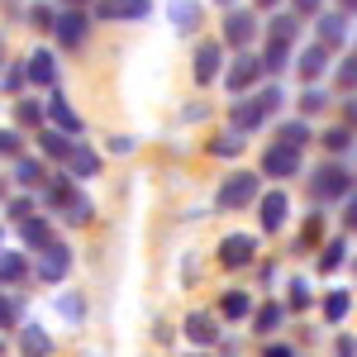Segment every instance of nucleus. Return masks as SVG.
<instances>
[{"label":"nucleus","instance_id":"1","mask_svg":"<svg viewBox=\"0 0 357 357\" xmlns=\"http://www.w3.org/2000/svg\"><path fill=\"white\" fill-rule=\"evenodd\" d=\"M276 105H281V91L267 86V91H257V96L238 100V105L229 110V119H234V129H238V134H252V129H262V124L276 114Z\"/></svg>","mask_w":357,"mask_h":357},{"label":"nucleus","instance_id":"2","mask_svg":"<svg viewBox=\"0 0 357 357\" xmlns=\"http://www.w3.org/2000/svg\"><path fill=\"white\" fill-rule=\"evenodd\" d=\"M248 200H257V176L252 172H234L220 186V210H243Z\"/></svg>","mask_w":357,"mask_h":357},{"label":"nucleus","instance_id":"3","mask_svg":"<svg viewBox=\"0 0 357 357\" xmlns=\"http://www.w3.org/2000/svg\"><path fill=\"white\" fill-rule=\"evenodd\" d=\"M48 200H53V205H57V210H62V215H67L72 224H91V200H86V195L77 191V186L57 181L53 191H48Z\"/></svg>","mask_w":357,"mask_h":357},{"label":"nucleus","instance_id":"4","mask_svg":"<svg viewBox=\"0 0 357 357\" xmlns=\"http://www.w3.org/2000/svg\"><path fill=\"white\" fill-rule=\"evenodd\" d=\"M33 257H38V276H43V281H62V276L72 272V248L57 243V238L48 248H38Z\"/></svg>","mask_w":357,"mask_h":357},{"label":"nucleus","instance_id":"5","mask_svg":"<svg viewBox=\"0 0 357 357\" xmlns=\"http://www.w3.org/2000/svg\"><path fill=\"white\" fill-rule=\"evenodd\" d=\"M252 33H257V15H252V10H229V15H224V38L220 43H229V48H248Z\"/></svg>","mask_w":357,"mask_h":357},{"label":"nucleus","instance_id":"6","mask_svg":"<svg viewBox=\"0 0 357 357\" xmlns=\"http://www.w3.org/2000/svg\"><path fill=\"white\" fill-rule=\"evenodd\" d=\"M348 191H353V176L338 162H324L314 172V195H319V200H338V195H348Z\"/></svg>","mask_w":357,"mask_h":357},{"label":"nucleus","instance_id":"7","mask_svg":"<svg viewBox=\"0 0 357 357\" xmlns=\"http://www.w3.org/2000/svg\"><path fill=\"white\" fill-rule=\"evenodd\" d=\"M262 172H267V176H296V172H301V148L272 143V148L262 153Z\"/></svg>","mask_w":357,"mask_h":357},{"label":"nucleus","instance_id":"8","mask_svg":"<svg viewBox=\"0 0 357 357\" xmlns=\"http://www.w3.org/2000/svg\"><path fill=\"white\" fill-rule=\"evenodd\" d=\"M220 62H224V43H220V38L200 43V48H195V82L210 86L215 77H220Z\"/></svg>","mask_w":357,"mask_h":357},{"label":"nucleus","instance_id":"9","mask_svg":"<svg viewBox=\"0 0 357 357\" xmlns=\"http://www.w3.org/2000/svg\"><path fill=\"white\" fill-rule=\"evenodd\" d=\"M53 33L62 48H77L86 38V15L82 10H62V15H53Z\"/></svg>","mask_w":357,"mask_h":357},{"label":"nucleus","instance_id":"10","mask_svg":"<svg viewBox=\"0 0 357 357\" xmlns=\"http://www.w3.org/2000/svg\"><path fill=\"white\" fill-rule=\"evenodd\" d=\"M252 252H257V238H252V234H229L220 243V262L224 267H248Z\"/></svg>","mask_w":357,"mask_h":357},{"label":"nucleus","instance_id":"11","mask_svg":"<svg viewBox=\"0 0 357 357\" xmlns=\"http://www.w3.org/2000/svg\"><path fill=\"white\" fill-rule=\"evenodd\" d=\"M148 10H153V0H100L96 5L100 20H148Z\"/></svg>","mask_w":357,"mask_h":357},{"label":"nucleus","instance_id":"12","mask_svg":"<svg viewBox=\"0 0 357 357\" xmlns=\"http://www.w3.org/2000/svg\"><path fill=\"white\" fill-rule=\"evenodd\" d=\"M296 72H301V82H319V77L329 72V48H324V43H310V48L296 57Z\"/></svg>","mask_w":357,"mask_h":357},{"label":"nucleus","instance_id":"13","mask_svg":"<svg viewBox=\"0 0 357 357\" xmlns=\"http://www.w3.org/2000/svg\"><path fill=\"white\" fill-rule=\"evenodd\" d=\"M62 162H67V172H72V176H77V181H91V176H96V172H100V158H96V153H91V148H86V143H72V148H67V158H62Z\"/></svg>","mask_w":357,"mask_h":357},{"label":"nucleus","instance_id":"14","mask_svg":"<svg viewBox=\"0 0 357 357\" xmlns=\"http://www.w3.org/2000/svg\"><path fill=\"white\" fill-rule=\"evenodd\" d=\"M262 77V57H252V53H243L234 67H229V77H224V86L229 91H248V86Z\"/></svg>","mask_w":357,"mask_h":357},{"label":"nucleus","instance_id":"15","mask_svg":"<svg viewBox=\"0 0 357 357\" xmlns=\"http://www.w3.org/2000/svg\"><path fill=\"white\" fill-rule=\"evenodd\" d=\"M24 82H33V86H53V82H57V62H53V53H48V48L29 53V62H24Z\"/></svg>","mask_w":357,"mask_h":357},{"label":"nucleus","instance_id":"16","mask_svg":"<svg viewBox=\"0 0 357 357\" xmlns=\"http://www.w3.org/2000/svg\"><path fill=\"white\" fill-rule=\"evenodd\" d=\"M319 43H324V48L348 43V15H338V10H319Z\"/></svg>","mask_w":357,"mask_h":357},{"label":"nucleus","instance_id":"17","mask_svg":"<svg viewBox=\"0 0 357 357\" xmlns=\"http://www.w3.org/2000/svg\"><path fill=\"white\" fill-rule=\"evenodd\" d=\"M48 119L57 124V134H82V114L72 110L62 96H53V100H48Z\"/></svg>","mask_w":357,"mask_h":357},{"label":"nucleus","instance_id":"18","mask_svg":"<svg viewBox=\"0 0 357 357\" xmlns=\"http://www.w3.org/2000/svg\"><path fill=\"white\" fill-rule=\"evenodd\" d=\"M257 215H262V229H267V234L281 229V224H286V195L267 191V195H262V205H257Z\"/></svg>","mask_w":357,"mask_h":357},{"label":"nucleus","instance_id":"19","mask_svg":"<svg viewBox=\"0 0 357 357\" xmlns=\"http://www.w3.org/2000/svg\"><path fill=\"white\" fill-rule=\"evenodd\" d=\"M186 338L205 348V343H215V338H220V329H215V319H210V314H186Z\"/></svg>","mask_w":357,"mask_h":357},{"label":"nucleus","instance_id":"20","mask_svg":"<svg viewBox=\"0 0 357 357\" xmlns=\"http://www.w3.org/2000/svg\"><path fill=\"white\" fill-rule=\"evenodd\" d=\"M296 33H301V20L296 15H276L272 24H267V38L272 43H296Z\"/></svg>","mask_w":357,"mask_h":357},{"label":"nucleus","instance_id":"21","mask_svg":"<svg viewBox=\"0 0 357 357\" xmlns=\"http://www.w3.org/2000/svg\"><path fill=\"white\" fill-rule=\"evenodd\" d=\"M43 176H48V167L38 162V158H20L15 162V181L20 186H43Z\"/></svg>","mask_w":357,"mask_h":357},{"label":"nucleus","instance_id":"22","mask_svg":"<svg viewBox=\"0 0 357 357\" xmlns=\"http://www.w3.org/2000/svg\"><path fill=\"white\" fill-rule=\"evenodd\" d=\"M291 62V43H272L267 38V53H262V72H286Z\"/></svg>","mask_w":357,"mask_h":357},{"label":"nucleus","instance_id":"23","mask_svg":"<svg viewBox=\"0 0 357 357\" xmlns=\"http://www.w3.org/2000/svg\"><path fill=\"white\" fill-rule=\"evenodd\" d=\"M20 343H24V353H29V357H48V353H53V343H48V333L38 329V324H29Z\"/></svg>","mask_w":357,"mask_h":357},{"label":"nucleus","instance_id":"24","mask_svg":"<svg viewBox=\"0 0 357 357\" xmlns=\"http://www.w3.org/2000/svg\"><path fill=\"white\" fill-rule=\"evenodd\" d=\"M167 15H172V24H176V29H195V24H200V10H195L191 0H172Z\"/></svg>","mask_w":357,"mask_h":357},{"label":"nucleus","instance_id":"25","mask_svg":"<svg viewBox=\"0 0 357 357\" xmlns=\"http://www.w3.org/2000/svg\"><path fill=\"white\" fill-rule=\"evenodd\" d=\"M24 243L33 248V252H38V248H48V243H53L48 224H43V220H24Z\"/></svg>","mask_w":357,"mask_h":357},{"label":"nucleus","instance_id":"26","mask_svg":"<svg viewBox=\"0 0 357 357\" xmlns=\"http://www.w3.org/2000/svg\"><path fill=\"white\" fill-rule=\"evenodd\" d=\"M29 267H24V257L20 252H0V281H20Z\"/></svg>","mask_w":357,"mask_h":357},{"label":"nucleus","instance_id":"27","mask_svg":"<svg viewBox=\"0 0 357 357\" xmlns=\"http://www.w3.org/2000/svg\"><path fill=\"white\" fill-rule=\"evenodd\" d=\"M281 143L286 148H305L310 143V129H305L301 119H291V124H281Z\"/></svg>","mask_w":357,"mask_h":357},{"label":"nucleus","instance_id":"28","mask_svg":"<svg viewBox=\"0 0 357 357\" xmlns=\"http://www.w3.org/2000/svg\"><path fill=\"white\" fill-rule=\"evenodd\" d=\"M348 257V243L343 238H333V243H324V257H319V272H333L338 262Z\"/></svg>","mask_w":357,"mask_h":357},{"label":"nucleus","instance_id":"29","mask_svg":"<svg viewBox=\"0 0 357 357\" xmlns=\"http://www.w3.org/2000/svg\"><path fill=\"white\" fill-rule=\"evenodd\" d=\"M248 314V296L243 291H224V319H243Z\"/></svg>","mask_w":357,"mask_h":357},{"label":"nucleus","instance_id":"30","mask_svg":"<svg viewBox=\"0 0 357 357\" xmlns=\"http://www.w3.org/2000/svg\"><path fill=\"white\" fill-rule=\"evenodd\" d=\"M38 143H43V153H48V158H67V148H72V143H67V134H57V129H48Z\"/></svg>","mask_w":357,"mask_h":357},{"label":"nucleus","instance_id":"31","mask_svg":"<svg viewBox=\"0 0 357 357\" xmlns=\"http://www.w3.org/2000/svg\"><path fill=\"white\" fill-rule=\"evenodd\" d=\"M238 148H243V143H238V138H234V134H220V138H215V143H210V153H215V158H234Z\"/></svg>","mask_w":357,"mask_h":357},{"label":"nucleus","instance_id":"32","mask_svg":"<svg viewBox=\"0 0 357 357\" xmlns=\"http://www.w3.org/2000/svg\"><path fill=\"white\" fill-rule=\"evenodd\" d=\"M324 314H329V319H343V314H348V296H343V291H333L329 301H324Z\"/></svg>","mask_w":357,"mask_h":357},{"label":"nucleus","instance_id":"33","mask_svg":"<svg viewBox=\"0 0 357 357\" xmlns=\"http://www.w3.org/2000/svg\"><path fill=\"white\" fill-rule=\"evenodd\" d=\"M324 10V0H291V15L296 20H310V15H319Z\"/></svg>","mask_w":357,"mask_h":357},{"label":"nucleus","instance_id":"34","mask_svg":"<svg viewBox=\"0 0 357 357\" xmlns=\"http://www.w3.org/2000/svg\"><path fill=\"white\" fill-rule=\"evenodd\" d=\"M301 110L305 114H319V110H329V100H324L319 91H305V96H301Z\"/></svg>","mask_w":357,"mask_h":357},{"label":"nucleus","instance_id":"35","mask_svg":"<svg viewBox=\"0 0 357 357\" xmlns=\"http://www.w3.org/2000/svg\"><path fill=\"white\" fill-rule=\"evenodd\" d=\"M338 86H343V91H353V86H357V57H348V62L338 67Z\"/></svg>","mask_w":357,"mask_h":357},{"label":"nucleus","instance_id":"36","mask_svg":"<svg viewBox=\"0 0 357 357\" xmlns=\"http://www.w3.org/2000/svg\"><path fill=\"white\" fill-rule=\"evenodd\" d=\"M348 129H329V134H324V148H329V153H343V148H348Z\"/></svg>","mask_w":357,"mask_h":357},{"label":"nucleus","instance_id":"37","mask_svg":"<svg viewBox=\"0 0 357 357\" xmlns=\"http://www.w3.org/2000/svg\"><path fill=\"white\" fill-rule=\"evenodd\" d=\"M20 153V134L15 129H0V158H15Z\"/></svg>","mask_w":357,"mask_h":357},{"label":"nucleus","instance_id":"38","mask_svg":"<svg viewBox=\"0 0 357 357\" xmlns=\"http://www.w3.org/2000/svg\"><path fill=\"white\" fill-rule=\"evenodd\" d=\"M15 319H20V305H15V301H5V296H0V329H10Z\"/></svg>","mask_w":357,"mask_h":357},{"label":"nucleus","instance_id":"39","mask_svg":"<svg viewBox=\"0 0 357 357\" xmlns=\"http://www.w3.org/2000/svg\"><path fill=\"white\" fill-rule=\"evenodd\" d=\"M276 324H281V310H276V305H267V310L257 314V333H262V329H276Z\"/></svg>","mask_w":357,"mask_h":357},{"label":"nucleus","instance_id":"40","mask_svg":"<svg viewBox=\"0 0 357 357\" xmlns=\"http://www.w3.org/2000/svg\"><path fill=\"white\" fill-rule=\"evenodd\" d=\"M20 119H24V124H38V119H43V105H38V100H24V105H20Z\"/></svg>","mask_w":357,"mask_h":357},{"label":"nucleus","instance_id":"41","mask_svg":"<svg viewBox=\"0 0 357 357\" xmlns=\"http://www.w3.org/2000/svg\"><path fill=\"white\" fill-rule=\"evenodd\" d=\"M291 305H296V310H305V305H310V291H305V281H291Z\"/></svg>","mask_w":357,"mask_h":357},{"label":"nucleus","instance_id":"42","mask_svg":"<svg viewBox=\"0 0 357 357\" xmlns=\"http://www.w3.org/2000/svg\"><path fill=\"white\" fill-rule=\"evenodd\" d=\"M33 24H38V29H53V10H43V5H38V10H33Z\"/></svg>","mask_w":357,"mask_h":357},{"label":"nucleus","instance_id":"43","mask_svg":"<svg viewBox=\"0 0 357 357\" xmlns=\"http://www.w3.org/2000/svg\"><path fill=\"white\" fill-rule=\"evenodd\" d=\"M338 15H357V0H338Z\"/></svg>","mask_w":357,"mask_h":357},{"label":"nucleus","instance_id":"44","mask_svg":"<svg viewBox=\"0 0 357 357\" xmlns=\"http://www.w3.org/2000/svg\"><path fill=\"white\" fill-rule=\"evenodd\" d=\"M262 357H296V353H291V348H267Z\"/></svg>","mask_w":357,"mask_h":357},{"label":"nucleus","instance_id":"45","mask_svg":"<svg viewBox=\"0 0 357 357\" xmlns=\"http://www.w3.org/2000/svg\"><path fill=\"white\" fill-rule=\"evenodd\" d=\"M348 229H357V200L348 205Z\"/></svg>","mask_w":357,"mask_h":357},{"label":"nucleus","instance_id":"46","mask_svg":"<svg viewBox=\"0 0 357 357\" xmlns=\"http://www.w3.org/2000/svg\"><path fill=\"white\" fill-rule=\"evenodd\" d=\"M348 124H357V100H348Z\"/></svg>","mask_w":357,"mask_h":357},{"label":"nucleus","instance_id":"47","mask_svg":"<svg viewBox=\"0 0 357 357\" xmlns=\"http://www.w3.org/2000/svg\"><path fill=\"white\" fill-rule=\"evenodd\" d=\"M257 5H262V10H276V5H281V0H257Z\"/></svg>","mask_w":357,"mask_h":357},{"label":"nucleus","instance_id":"48","mask_svg":"<svg viewBox=\"0 0 357 357\" xmlns=\"http://www.w3.org/2000/svg\"><path fill=\"white\" fill-rule=\"evenodd\" d=\"M62 5H82V0H62Z\"/></svg>","mask_w":357,"mask_h":357},{"label":"nucleus","instance_id":"49","mask_svg":"<svg viewBox=\"0 0 357 357\" xmlns=\"http://www.w3.org/2000/svg\"><path fill=\"white\" fill-rule=\"evenodd\" d=\"M215 5H234V0H215Z\"/></svg>","mask_w":357,"mask_h":357}]
</instances>
